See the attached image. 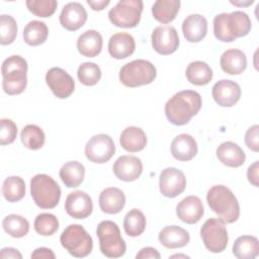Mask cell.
<instances>
[{
	"label": "cell",
	"instance_id": "2",
	"mask_svg": "<svg viewBox=\"0 0 259 259\" xmlns=\"http://www.w3.org/2000/svg\"><path fill=\"white\" fill-rule=\"evenodd\" d=\"M251 27L250 17L246 12L240 10L231 13H220L213 18L214 36L224 42H231L237 37L247 35Z\"/></svg>",
	"mask_w": 259,
	"mask_h": 259
},
{
	"label": "cell",
	"instance_id": "1",
	"mask_svg": "<svg viewBox=\"0 0 259 259\" xmlns=\"http://www.w3.org/2000/svg\"><path fill=\"white\" fill-rule=\"evenodd\" d=\"M202 100L198 92L183 90L175 93L165 104L167 119L175 125H184L196 115L201 108Z\"/></svg>",
	"mask_w": 259,
	"mask_h": 259
},
{
	"label": "cell",
	"instance_id": "25",
	"mask_svg": "<svg viewBox=\"0 0 259 259\" xmlns=\"http://www.w3.org/2000/svg\"><path fill=\"white\" fill-rule=\"evenodd\" d=\"M159 242L168 249H176L189 243V233L179 226H167L162 229L158 236Z\"/></svg>",
	"mask_w": 259,
	"mask_h": 259
},
{
	"label": "cell",
	"instance_id": "24",
	"mask_svg": "<svg viewBox=\"0 0 259 259\" xmlns=\"http://www.w3.org/2000/svg\"><path fill=\"white\" fill-rule=\"evenodd\" d=\"M215 153L220 162L228 167H240L245 163L246 160V155L243 149L231 141L222 143L217 148Z\"/></svg>",
	"mask_w": 259,
	"mask_h": 259
},
{
	"label": "cell",
	"instance_id": "28",
	"mask_svg": "<svg viewBox=\"0 0 259 259\" xmlns=\"http://www.w3.org/2000/svg\"><path fill=\"white\" fill-rule=\"evenodd\" d=\"M119 143L120 146L127 152H140L147 145V136L141 127L127 126L120 134Z\"/></svg>",
	"mask_w": 259,
	"mask_h": 259
},
{
	"label": "cell",
	"instance_id": "34",
	"mask_svg": "<svg viewBox=\"0 0 259 259\" xmlns=\"http://www.w3.org/2000/svg\"><path fill=\"white\" fill-rule=\"evenodd\" d=\"M2 194L9 202H16L25 195V182L19 176H8L2 184Z\"/></svg>",
	"mask_w": 259,
	"mask_h": 259
},
{
	"label": "cell",
	"instance_id": "26",
	"mask_svg": "<svg viewBox=\"0 0 259 259\" xmlns=\"http://www.w3.org/2000/svg\"><path fill=\"white\" fill-rule=\"evenodd\" d=\"M222 70L230 75H239L247 67V57L244 52L238 49H230L223 53L220 59Z\"/></svg>",
	"mask_w": 259,
	"mask_h": 259
},
{
	"label": "cell",
	"instance_id": "16",
	"mask_svg": "<svg viewBox=\"0 0 259 259\" xmlns=\"http://www.w3.org/2000/svg\"><path fill=\"white\" fill-rule=\"evenodd\" d=\"M211 94L219 105L223 107H231L239 101L241 97V88L235 81L222 79L214 83Z\"/></svg>",
	"mask_w": 259,
	"mask_h": 259
},
{
	"label": "cell",
	"instance_id": "43",
	"mask_svg": "<svg viewBox=\"0 0 259 259\" xmlns=\"http://www.w3.org/2000/svg\"><path fill=\"white\" fill-rule=\"evenodd\" d=\"M258 134H259V125L258 124H254V125L250 126L245 134V144L250 150H252L254 152L259 151Z\"/></svg>",
	"mask_w": 259,
	"mask_h": 259
},
{
	"label": "cell",
	"instance_id": "20",
	"mask_svg": "<svg viewBox=\"0 0 259 259\" xmlns=\"http://www.w3.org/2000/svg\"><path fill=\"white\" fill-rule=\"evenodd\" d=\"M136 49L135 38L127 32L114 33L108 40V53L117 60L130 57Z\"/></svg>",
	"mask_w": 259,
	"mask_h": 259
},
{
	"label": "cell",
	"instance_id": "33",
	"mask_svg": "<svg viewBox=\"0 0 259 259\" xmlns=\"http://www.w3.org/2000/svg\"><path fill=\"white\" fill-rule=\"evenodd\" d=\"M49 35L47 24L39 20L29 21L23 29V39L28 46H39L44 44Z\"/></svg>",
	"mask_w": 259,
	"mask_h": 259
},
{
	"label": "cell",
	"instance_id": "3",
	"mask_svg": "<svg viewBox=\"0 0 259 259\" xmlns=\"http://www.w3.org/2000/svg\"><path fill=\"white\" fill-rule=\"evenodd\" d=\"M206 201L210 209L218 214L225 224L235 223L240 215L239 202L230 188L225 185L210 187L206 194Z\"/></svg>",
	"mask_w": 259,
	"mask_h": 259
},
{
	"label": "cell",
	"instance_id": "46",
	"mask_svg": "<svg viewBox=\"0 0 259 259\" xmlns=\"http://www.w3.org/2000/svg\"><path fill=\"white\" fill-rule=\"evenodd\" d=\"M31 258H46V259H55L56 258V255L54 254V252L49 249V248H46V247H40V248H37L35 249L31 255H30Z\"/></svg>",
	"mask_w": 259,
	"mask_h": 259
},
{
	"label": "cell",
	"instance_id": "12",
	"mask_svg": "<svg viewBox=\"0 0 259 259\" xmlns=\"http://www.w3.org/2000/svg\"><path fill=\"white\" fill-rule=\"evenodd\" d=\"M46 82L54 95L60 99L68 98L75 89V81L64 69L53 67L46 74Z\"/></svg>",
	"mask_w": 259,
	"mask_h": 259
},
{
	"label": "cell",
	"instance_id": "47",
	"mask_svg": "<svg viewBox=\"0 0 259 259\" xmlns=\"http://www.w3.org/2000/svg\"><path fill=\"white\" fill-rule=\"evenodd\" d=\"M0 257L1 258H18L21 259L22 255L20 254V252L14 248H3L0 252Z\"/></svg>",
	"mask_w": 259,
	"mask_h": 259
},
{
	"label": "cell",
	"instance_id": "22",
	"mask_svg": "<svg viewBox=\"0 0 259 259\" xmlns=\"http://www.w3.org/2000/svg\"><path fill=\"white\" fill-rule=\"evenodd\" d=\"M182 32L189 42L202 40L207 32V20L200 14L188 15L182 23Z\"/></svg>",
	"mask_w": 259,
	"mask_h": 259
},
{
	"label": "cell",
	"instance_id": "9",
	"mask_svg": "<svg viewBox=\"0 0 259 259\" xmlns=\"http://www.w3.org/2000/svg\"><path fill=\"white\" fill-rule=\"evenodd\" d=\"M142 0H120L108 12L110 22L117 27H136L143 12Z\"/></svg>",
	"mask_w": 259,
	"mask_h": 259
},
{
	"label": "cell",
	"instance_id": "21",
	"mask_svg": "<svg viewBox=\"0 0 259 259\" xmlns=\"http://www.w3.org/2000/svg\"><path fill=\"white\" fill-rule=\"evenodd\" d=\"M197 143L188 134L176 136L171 143V154L178 161H190L197 154Z\"/></svg>",
	"mask_w": 259,
	"mask_h": 259
},
{
	"label": "cell",
	"instance_id": "19",
	"mask_svg": "<svg viewBox=\"0 0 259 259\" xmlns=\"http://www.w3.org/2000/svg\"><path fill=\"white\" fill-rule=\"evenodd\" d=\"M204 208L202 201L195 195L184 197L176 206V214L183 223L196 224L203 215Z\"/></svg>",
	"mask_w": 259,
	"mask_h": 259
},
{
	"label": "cell",
	"instance_id": "15",
	"mask_svg": "<svg viewBox=\"0 0 259 259\" xmlns=\"http://www.w3.org/2000/svg\"><path fill=\"white\" fill-rule=\"evenodd\" d=\"M65 210L73 219H86L93 210L92 199L85 191H73L68 194L65 200Z\"/></svg>",
	"mask_w": 259,
	"mask_h": 259
},
{
	"label": "cell",
	"instance_id": "10",
	"mask_svg": "<svg viewBox=\"0 0 259 259\" xmlns=\"http://www.w3.org/2000/svg\"><path fill=\"white\" fill-rule=\"evenodd\" d=\"M200 236L205 248L212 253L223 252L228 245V232L220 219L210 218L200 229Z\"/></svg>",
	"mask_w": 259,
	"mask_h": 259
},
{
	"label": "cell",
	"instance_id": "13",
	"mask_svg": "<svg viewBox=\"0 0 259 259\" xmlns=\"http://www.w3.org/2000/svg\"><path fill=\"white\" fill-rule=\"evenodd\" d=\"M152 47L160 55L173 54L179 46V35L175 27L161 25L154 28L152 32Z\"/></svg>",
	"mask_w": 259,
	"mask_h": 259
},
{
	"label": "cell",
	"instance_id": "30",
	"mask_svg": "<svg viewBox=\"0 0 259 259\" xmlns=\"http://www.w3.org/2000/svg\"><path fill=\"white\" fill-rule=\"evenodd\" d=\"M187 80L196 86H203L208 84L212 79V70L211 68L202 61L191 62L185 71Z\"/></svg>",
	"mask_w": 259,
	"mask_h": 259
},
{
	"label": "cell",
	"instance_id": "50",
	"mask_svg": "<svg viewBox=\"0 0 259 259\" xmlns=\"http://www.w3.org/2000/svg\"><path fill=\"white\" fill-rule=\"evenodd\" d=\"M175 257H183V258H189V256H186V255H180V254H175V255H172L171 258H175Z\"/></svg>",
	"mask_w": 259,
	"mask_h": 259
},
{
	"label": "cell",
	"instance_id": "17",
	"mask_svg": "<svg viewBox=\"0 0 259 259\" xmlns=\"http://www.w3.org/2000/svg\"><path fill=\"white\" fill-rule=\"evenodd\" d=\"M114 175L122 181H135L143 172V163L136 156H120L114 162L112 167Z\"/></svg>",
	"mask_w": 259,
	"mask_h": 259
},
{
	"label": "cell",
	"instance_id": "27",
	"mask_svg": "<svg viewBox=\"0 0 259 259\" xmlns=\"http://www.w3.org/2000/svg\"><path fill=\"white\" fill-rule=\"evenodd\" d=\"M102 36L94 29L84 31L77 39V49L81 55L88 58H94L102 50Z\"/></svg>",
	"mask_w": 259,
	"mask_h": 259
},
{
	"label": "cell",
	"instance_id": "4",
	"mask_svg": "<svg viewBox=\"0 0 259 259\" xmlns=\"http://www.w3.org/2000/svg\"><path fill=\"white\" fill-rule=\"evenodd\" d=\"M27 62L18 55H12L2 63V88L8 95H17L24 91L27 84Z\"/></svg>",
	"mask_w": 259,
	"mask_h": 259
},
{
	"label": "cell",
	"instance_id": "42",
	"mask_svg": "<svg viewBox=\"0 0 259 259\" xmlns=\"http://www.w3.org/2000/svg\"><path fill=\"white\" fill-rule=\"evenodd\" d=\"M0 144L4 146L13 143L17 136V126L14 121L8 118H2L0 120Z\"/></svg>",
	"mask_w": 259,
	"mask_h": 259
},
{
	"label": "cell",
	"instance_id": "41",
	"mask_svg": "<svg viewBox=\"0 0 259 259\" xmlns=\"http://www.w3.org/2000/svg\"><path fill=\"white\" fill-rule=\"evenodd\" d=\"M25 4L28 10L38 17L52 16L58 6L56 0H27Z\"/></svg>",
	"mask_w": 259,
	"mask_h": 259
},
{
	"label": "cell",
	"instance_id": "38",
	"mask_svg": "<svg viewBox=\"0 0 259 259\" xmlns=\"http://www.w3.org/2000/svg\"><path fill=\"white\" fill-rule=\"evenodd\" d=\"M77 76L83 85L93 86L99 82L101 78V70L97 64L85 62L79 66Z\"/></svg>",
	"mask_w": 259,
	"mask_h": 259
},
{
	"label": "cell",
	"instance_id": "49",
	"mask_svg": "<svg viewBox=\"0 0 259 259\" xmlns=\"http://www.w3.org/2000/svg\"><path fill=\"white\" fill-rule=\"evenodd\" d=\"M231 3L232 4H234V5H249V4H252L253 3V0H251V1H248V2H246V3H238V2H233V1H231Z\"/></svg>",
	"mask_w": 259,
	"mask_h": 259
},
{
	"label": "cell",
	"instance_id": "6",
	"mask_svg": "<svg viewBox=\"0 0 259 259\" xmlns=\"http://www.w3.org/2000/svg\"><path fill=\"white\" fill-rule=\"evenodd\" d=\"M96 235L99 240L101 253L108 258L121 257L126 250V245L121 238L118 226L111 221H102L98 224Z\"/></svg>",
	"mask_w": 259,
	"mask_h": 259
},
{
	"label": "cell",
	"instance_id": "11",
	"mask_svg": "<svg viewBox=\"0 0 259 259\" xmlns=\"http://www.w3.org/2000/svg\"><path fill=\"white\" fill-rule=\"evenodd\" d=\"M115 153V145L110 136L98 134L90 138L85 146L86 158L93 163L103 164L108 162Z\"/></svg>",
	"mask_w": 259,
	"mask_h": 259
},
{
	"label": "cell",
	"instance_id": "35",
	"mask_svg": "<svg viewBox=\"0 0 259 259\" xmlns=\"http://www.w3.org/2000/svg\"><path fill=\"white\" fill-rule=\"evenodd\" d=\"M146 224V217L143 211L138 208H133L124 217L123 229L127 236L139 237L144 233Z\"/></svg>",
	"mask_w": 259,
	"mask_h": 259
},
{
	"label": "cell",
	"instance_id": "37",
	"mask_svg": "<svg viewBox=\"0 0 259 259\" xmlns=\"http://www.w3.org/2000/svg\"><path fill=\"white\" fill-rule=\"evenodd\" d=\"M3 230L13 238H22L29 231V223L19 214H8L2 222Z\"/></svg>",
	"mask_w": 259,
	"mask_h": 259
},
{
	"label": "cell",
	"instance_id": "8",
	"mask_svg": "<svg viewBox=\"0 0 259 259\" xmlns=\"http://www.w3.org/2000/svg\"><path fill=\"white\" fill-rule=\"evenodd\" d=\"M61 245L74 257L88 256L93 248L91 236L81 225H69L61 234Z\"/></svg>",
	"mask_w": 259,
	"mask_h": 259
},
{
	"label": "cell",
	"instance_id": "31",
	"mask_svg": "<svg viewBox=\"0 0 259 259\" xmlns=\"http://www.w3.org/2000/svg\"><path fill=\"white\" fill-rule=\"evenodd\" d=\"M179 8V0H157L152 6V14L157 21L169 23L175 19Z\"/></svg>",
	"mask_w": 259,
	"mask_h": 259
},
{
	"label": "cell",
	"instance_id": "48",
	"mask_svg": "<svg viewBox=\"0 0 259 259\" xmlns=\"http://www.w3.org/2000/svg\"><path fill=\"white\" fill-rule=\"evenodd\" d=\"M87 3L88 5L95 11H100V10H103L109 3L110 1L109 0H87Z\"/></svg>",
	"mask_w": 259,
	"mask_h": 259
},
{
	"label": "cell",
	"instance_id": "23",
	"mask_svg": "<svg viewBox=\"0 0 259 259\" xmlns=\"http://www.w3.org/2000/svg\"><path fill=\"white\" fill-rule=\"evenodd\" d=\"M100 209L109 214L118 213L125 204L124 193L116 187H107L101 191L98 198Z\"/></svg>",
	"mask_w": 259,
	"mask_h": 259
},
{
	"label": "cell",
	"instance_id": "7",
	"mask_svg": "<svg viewBox=\"0 0 259 259\" xmlns=\"http://www.w3.org/2000/svg\"><path fill=\"white\" fill-rule=\"evenodd\" d=\"M157 76L156 67L147 60H134L119 70V81L126 87H138L152 83Z\"/></svg>",
	"mask_w": 259,
	"mask_h": 259
},
{
	"label": "cell",
	"instance_id": "40",
	"mask_svg": "<svg viewBox=\"0 0 259 259\" xmlns=\"http://www.w3.org/2000/svg\"><path fill=\"white\" fill-rule=\"evenodd\" d=\"M17 35L16 20L7 14L0 16V44L3 46L10 45Z\"/></svg>",
	"mask_w": 259,
	"mask_h": 259
},
{
	"label": "cell",
	"instance_id": "5",
	"mask_svg": "<svg viewBox=\"0 0 259 259\" xmlns=\"http://www.w3.org/2000/svg\"><path fill=\"white\" fill-rule=\"evenodd\" d=\"M30 193L33 201L40 208H54L61 198L59 184L47 174H36L30 180Z\"/></svg>",
	"mask_w": 259,
	"mask_h": 259
},
{
	"label": "cell",
	"instance_id": "29",
	"mask_svg": "<svg viewBox=\"0 0 259 259\" xmlns=\"http://www.w3.org/2000/svg\"><path fill=\"white\" fill-rule=\"evenodd\" d=\"M59 175L67 187H78L84 180L85 168L78 161H69L61 167Z\"/></svg>",
	"mask_w": 259,
	"mask_h": 259
},
{
	"label": "cell",
	"instance_id": "39",
	"mask_svg": "<svg viewBox=\"0 0 259 259\" xmlns=\"http://www.w3.org/2000/svg\"><path fill=\"white\" fill-rule=\"evenodd\" d=\"M33 227L37 234L41 236H52L59 229V221L55 214L42 212L35 218Z\"/></svg>",
	"mask_w": 259,
	"mask_h": 259
},
{
	"label": "cell",
	"instance_id": "44",
	"mask_svg": "<svg viewBox=\"0 0 259 259\" xmlns=\"http://www.w3.org/2000/svg\"><path fill=\"white\" fill-rule=\"evenodd\" d=\"M258 165H259V161H255L252 165L249 166L248 170H247V177H248V180L249 182L254 185L255 187H258L259 186V178H258Z\"/></svg>",
	"mask_w": 259,
	"mask_h": 259
},
{
	"label": "cell",
	"instance_id": "36",
	"mask_svg": "<svg viewBox=\"0 0 259 259\" xmlns=\"http://www.w3.org/2000/svg\"><path fill=\"white\" fill-rule=\"evenodd\" d=\"M20 139L24 147L29 150H38L46 142L44 131L36 124H26L21 131Z\"/></svg>",
	"mask_w": 259,
	"mask_h": 259
},
{
	"label": "cell",
	"instance_id": "18",
	"mask_svg": "<svg viewBox=\"0 0 259 259\" xmlns=\"http://www.w3.org/2000/svg\"><path fill=\"white\" fill-rule=\"evenodd\" d=\"M87 20V12L84 6L79 2H69L66 4L60 14V23L70 31L81 28Z\"/></svg>",
	"mask_w": 259,
	"mask_h": 259
},
{
	"label": "cell",
	"instance_id": "45",
	"mask_svg": "<svg viewBox=\"0 0 259 259\" xmlns=\"http://www.w3.org/2000/svg\"><path fill=\"white\" fill-rule=\"evenodd\" d=\"M137 259H147V258H154V259H160L161 255L160 253L152 247H146L140 250V252L136 255Z\"/></svg>",
	"mask_w": 259,
	"mask_h": 259
},
{
	"label": "cell",
	"instance_id": "32",
	"mask_svg": "<svg viewBox=\"0 0 259 259\" xmlns=\"http://www.w3.org/2000/svg\"><path fill=\"white\" fill-rule=\"evenodd\" d=\"M233 254L239 259H254L259 254V242L253 236H241L233 245Z\"/></svg>",
	"mask_w": 259,
	"mask_h": 259
},
{
	"label": "cell",
	"instance_id": "14",
	"mask_svg": "<svg viewBox=\"0 0 259 259\" xmlns=\"http://www.w3.org/2000/svg\"><path fill=\"white\" fill-rule=\"evenodd\" d=\"M186 187L184 173L174 167H167L160 173L159 188L166 197H176L181 194Z\"/></svg>",
	"mask_w": 259,
	"mask_h": 259
}]
</instances>
